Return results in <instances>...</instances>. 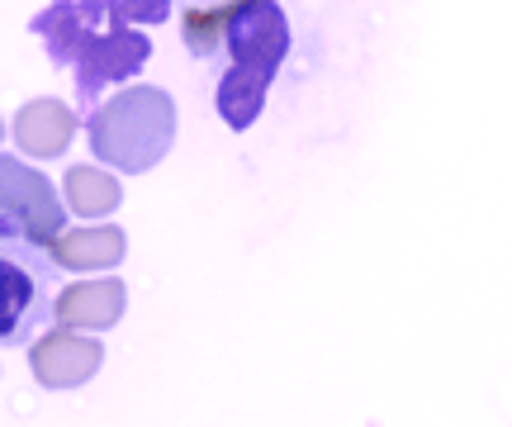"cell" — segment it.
<instances>
[{"instance_id":"obj_1","label":"cell","mask_w":512,"mask_h":427,"mask_svg":"<svg viewBox=\"0 0 512 427\" xmlns=\"http://www.w3.org/2000/svg\"><path fill=\"white\" fill-rule=\"evenodd\" d=\"M29 29L48 43L53 67L76 72V100L86 105V114L100 105L105 86L143 72V62L152 57V38L143 29H119L105 0H57L38 10Z\"/></svg>"},{"instance_id":"obj_2","label":"cell","mask_w":512,"mask_h":427,"mask_svg":"<svg viewBox=\"0 0 512 427\" xmlns=\"http://www.w3.org/2000/svg\"><path fill=\"white\" fill-rule=\"evenodd\" d=\"M223 53H228V72L214 91V105H219L228 129H252L280 62L290 53L285 10L275 0H242V10L223 34Z\"/></svg>"},{"instance_id":"obj_3","label":"cell","mask_w":512,"mask_h":427,"mask_svg":"<svg viewBox=\"0 0 512 427\" xmlns=\"http://www.w3.org/2000/svg\"><path fill=\"white\" fill-rule=\"evenodd\" d=\"M86 133L105 167L143 176L176 143V100L162 86H128L86 114Z\"/></svg>"},{"instance_id":"obj_4","label":"cell","mask_w":512,"mask_h":427,"mask_svg":"<svg viewBox=\"0 0 512 427\" xmlns=\"http://www.w3.org/2000/svg\"><path fill=\"white\" fill-rule=\"evenodd\" d=\"M53 290L57 266L48 252L0 219V347H24L29 333L48 323Z\"/></svg>"},{"instance_id":"obj_5","label":"cell","mask_w":512,"mask_h":427,"mask_svg":"<svg viewBox=\"0 0 512 427\" xmlns=\"http://www.w3.org/2000/svg\"><path fill=\"white\" fill-rule=\"evenodd\" d=\"M0 219L34 247H48L67 228V209L43 171H34L19 157H0Z\"/></svg>"},{"instance_id":"obj_6","label":"cell","mask_w":512,"mask_h":427,"mask_svg":"<svg viewBox=\"0 0 512 427\" xmlns=\"http://www.w3.org/2000/svg\"><path fill=\"white\" fill-rule=\"evenodd\" d=\"M29 366H34V380L43 390H76L105 366V342L95 333L53 328L29 347Z\"/></svg>"},{"instance_id":"obj_7","label":"cell","mask_w":512,"mask_h":427,"mask_svg":"<svg viewBox=\"0 0 512 427\" xmlns=\"http://www.w3.org/2000/svg\"><path fill=\"white\" fill-rule=\"evenodd\" d=\"M124 304H128V285L124 280H76L67 290H57L53 295V318L57 328H67V333H105L114 328L119 318H124Z\"/></svg>"},{"instance_id":"obj_8","label":"cell","mask_w":512,"mask_h":427,"mask_svg":"<svg viewBox=\"0 0 512 427\" xmlns=\"http://www.w3.org/2000/svg\"><path fill=\"white\" fill-rule=\"evenodd\" d=\"M48 261H53L57 271L67 266V271H105V266H119L128 252V238L124 228H114V223H100V228H62L48 247Z\"/></svg>"},{"instance_id":"obj_9","label":"cell","mask_w":512,"mask_h":427,"mask_svg":"<svg viewBox=\"0 0 512 427\" xmlns=\"http://www.w3.org/2000/svg\"><path fill=\"white\" fill-rule=\"evenodd\" d=\"M76 133V110H67V100L57 95H43V100H29L24 110L15 114V143L29 157L48 162V157H62L67 143Z\"/></svg>"},{"instance_id":"obj_10","label":"cell","mask_w":512,"mask_h":427,"mask_svg":"<svg viewBox=\"0 0 512 427\" xmlns=\"http://www.w3.org/2000/svg\"><path fill=\"white\" fill-rule=\"evenodd\" d=\"M124 200V186H119V176L100 167H72L67 171V209L81 214V219H105L114 214Z\"/></svg>"},{"instance_id":"obj_11","label":"cell","mask_w":512,"mask_h":427,"mask_svg":"<svg viewBox=\"0 0 512 427\" xmlns=\"http://www.w3.org/2000/svg\"><path fill=\"white\" fill-rule=\"evenodd\" d=\"M238 10H242V0H223V5H209V10H185L181 29H185L190 53H200V57L219 53L223 34H228V24H233V15H238Z\"/></svg>"},{"instance_id":"obj_12","label":"cell","mask_w":512,"mask_h":427,"mask_svg":"<svg viewBox=\"0 0 512 427\" xmlns=\"http://www.w3.org/2000/svg\"><path fill=\"white\" fill-rule=\"evenodd\" d=\"M105 10L119 29H147L171 19V0H105Z\"/></svg>"},{"instance_id":"obj_13","label":"cell","mask_w":512,"mask_h":427,"mask_svg":"<svg viewBox=\"0 0 512 427\" xmlns=\"http://www.w3.org/2000/svg\"><path fill=\"white\" fill-rule=\"evenodd\" d=\"M0 138H5V124H0Z\"/></svg>"}]
</instances>
